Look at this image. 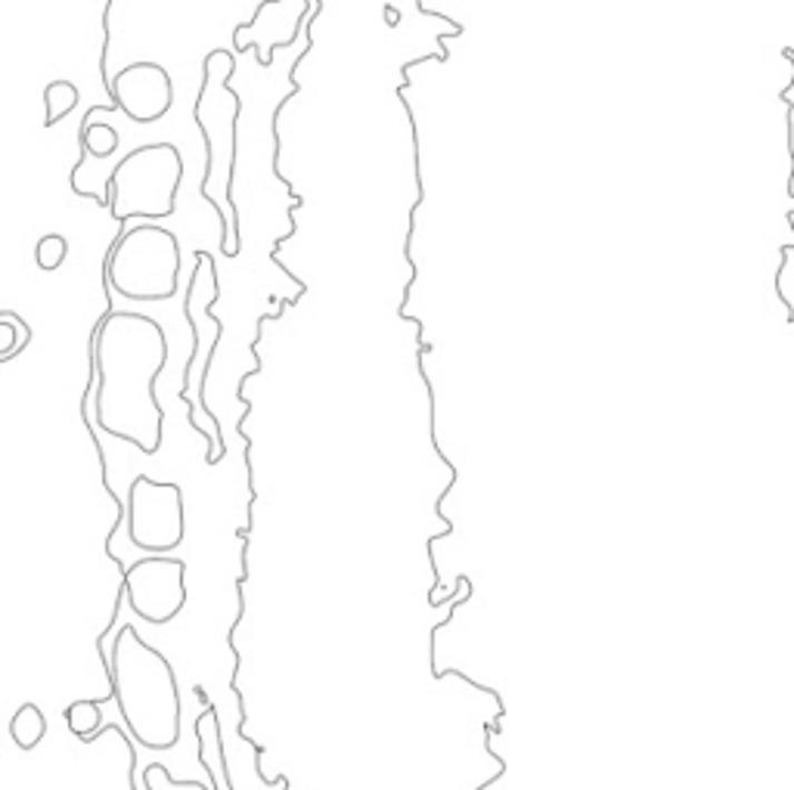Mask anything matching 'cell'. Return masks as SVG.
<instances>
[{
    "label": "cell",
    "mask_w": 794,
    "mask_h": 790,
    "mask_svg": "<svg viewBox=\"0 0 794 790\" xmlns=\"http://www.w3.org/2000/svg\"><path fill=\"white\" fill-rule=\"evenodd\" d=\"M112 106L134 125H156L174 109V78L159 62H130L112 78Z\"/></svg>",
    "instance_id": "obj_8"
},
{
    "label": "cell",
    "mask_w": 794,
    "mask_h": 790,
    "mask_svg": "<svg viewBox=\"0 0 794 790\" xmlns=\"http://www.w3.org/2000/svg\"><path fill=\"white\" fill-rule=\"evenodd\" d=\"M106 283L128 302H168L180 286V239L159 224L118 233L106 255Z\"/></svg>",
    "instance_id": "obj_3"
},
{
    "label": "cell",
    "mask_w": 794,
    "mask_h": 790,
    "mask_svg": "<svg viewBox=\"0 0 794 790\" xmlns=\"http://www.w3.org/2000/svg\"><path fill=\"white\" fill-rule=\"evenodd\" d=\"M788 224H792V230H794V211H792V215H788Z\"/></svg>",
    "instance_id": "obj_18"
},
{
    "label": "cell",
    "mask_w": 794,
    "mask_h": 790,
    "mask_svg": "<svg viewBox=\"0 0 794 790\" xmlns=\"http://www.w3.org/2000/svg\"><path fill=\"white\" fill-rule=\"evenodd\" d=\"M385 16H389V26H401V13H394V7H385Z\"/></svg>",
    "instance_id": "obj_17"
},
{
    "label": "cell",
    "mask_w": 794,
    "mask_h": 790,
    "mask_svg": "<svg viewBox=\"0 0 794 790\" xmlns=\"http://www.w3.org/2000/svg\"><path fill=\"white\" fill-rule=\"evenodd\" d=\"M81 102V90L69 78H57L43 87V128H53L59 121L72 116L75 106Z\"/></svg>",
    "instance_id": "obj_10"
},
{
    "label": "cell",
    "mask_w": 794,
    "mask_h": 790,
    "mask_svg": "<svg viewBox=\"0 0 794 790\" xmlns=\"http://www.w3.org/2000/svg\"><path fill=\"white\" fill-rule=\"evenodd\" d=\"M10 738L19 750H35L47 738V717L38 704H22L10 719Z\"/></svg>",
    "instance_id": "obj_11"
},
{
    "label": "cell",
    "mask_w": 794,
    "mask_h": 790,
    "mask_svg": "<svg viewBox=\"0 0 794 790\" xmlns=\"http://www.w3.org/2000/svg\"><path fill=\"white\" fill-rule=\"evenodd\" d=\"M776 292H780V302L788 310V323H794V245H782V264L780 276H776Z\"/></svg>",
    "instance_id": "obj_15"
},
{
    "label": "cell",
    "mask_w": 794,
    "mask_h": 790,
    "mask_svg": "<svg viewBox=\"0 0 794 790\" xmlns=\"http://www.w3.org/2000/svg\"><path fill=\"white\" fill-rule=\"evenodd\" d=\"M109 663V694L130 738L146 750H171L184 729L174 663L130 623L116 630Z\"/></svg>",
    "instance_id": "obj_2"
},
{
    "label": "cell",
    "mask_w": 794,
    "mask_h": 790,
    "mask_svg": "<svg viewBox=\"0 0 794 790\" xmlns=\"http://www.w3.org/2000/svg\"><path fill=\"white\" fill-rule=\"evenodd\" d=\"M128 536L149 555H168L187 536L184 487L137 474L128 487Z\"/></svg>",
    "instance_id": "obj_5"
},
{
    "label": "cell",
    "mask_w": 794,
    "mask_h": 790,
    "mask_svg": "<svg viewBox=\"0 0 794 790\" xmlns=\"http://www.w3.org/2000/svg\"><path fill=\"white\" fill-rule=\"evenodd\" d=\"M118 144H121V137H118V130L112 128V125H106V121H90V125H81L78 146H81V149H87V152H90V158L106 161V158L116 152Z\"/></svg>",
    "instance_id": "obj_12"
},
{
    "label": "cell",
    "mask_w": 794,
    "mask_h": 790,
    "mask_svg": "<svg viewBox=\"0 0 794 790\" xmlns=\"http://www.w3.org/2000/svg\"><path fill=\"white\" fill-rule=\"evenodd\" d=\"M144 788L146 790H217L205 781H180L168 772V766L161 762H149L144 769Z\"/></svg>",
    "instance_id": "obj_14"
},
{
    "label": "cell",
    "mask_w": 794,
    "mask_h": 790,
    "mask_svg": "<svg viewBox=\"0 0 794 790\" xmlns=\"http://www.w3.org/2000/svg\"><path fill=\"white\" fill-rule=\"evenodd\" d=\"M112 694L106 698H85V701H72L66 707V722H69V732L81 741V744H90L97 741L102 732V704L109 701Z\"/></svg>",
    "instance_id": "obj_9"
},
{
    "label": "cell",
    "mask_w": 794,
    "mask_h": 790,
    "mask_svg": "<svg viewBox=\"0 0 794 790\" xmlns=\"http://www.w3.org/2000/svg\"><path fill=\"white\" fill-rule=\"evenodd\" d=\"M311 10H317V3H311V0H264L255 10V19L239 22L233 29V43L243 41L248 34V41L236 47V53L255 50L261 69H271L274 50L298 43V34L311 22Z\"/></svg>",
    "instance_id": "obj_7"
},
{
    "label": "cell",
    "mask_w": 794,
    "mask_h": 790,
    "mask_svg": "<svg viewBox=\"0 0 794 790\" xmlns=\"http://www.w3.org/2000/svg\"><path fill=\"white\" fill-rule=\"evenodd\" d=\"M66 258H69V239L59 236V233H47V236H41L38 245H35V264H38V270H43V274L59 270V267L66 264Z\"/></svg>",
    "instance_id": "obj_13"
},
{
    "label": "cell",
    "mask_w": 794,
    "mask_h": 790,
    "mask_svg": "<svg viewBox=\"0 0 794 790\" xmlns=\"http://www.w3.org/2000/svg\"><path fill=\"white\" fill-rule=\"evenodd\" d=\"M180 184H184V152L177 146H137L116 161L109 217L116 224H128L130 217H144L146 224H159L177 211Z\"/></svg>",
    "instance_id": "obj_4"
},
{
    "label": "cell",
    "mask_w": 794,
    "mask_h": 790,
    "mask_svg": "<svg viewBox=\"0 0 794 790\" xmlns=\"http://www.w3.org/2000/svg\"><path fill=\"white\" fill-rule=\"evenodd\" d=\"M0 323L10 329V338H13L7 350H0V359L7 363V359H13L22 347L31 345V329L26 326V319H22L19 314H13V310H3V314H0Z\"/></svg>",
    "instance_id": "obj_16"
},
{
    "label": "cell",
    "mask_w": 794,
    "mask_h": 790,
    "mask_svg": "<svg viewBox=\"0 0 794 790\" xmlns=\"http://www.w3.org/2000/svg\"><path fill=\"white\" fill-rule=\"evenodd\" d=\"M130 611L149 623H171L187 604V561L174 555H146L121 574Z\"/></svg>",
    "instance_id": "obj_6"
},
{
    "label": "cell",
    "mask_w": 794,
    "mask_h": 790,
    "mask_svg": "<svg viewBox=\"0 0 794 790\" xmlns=\"http://www.w3.org/2000/svg\"><path fill=\"white\" fill-rule=\"evenodd\" d=\"M94 422L116 441L156 456L165 437V406L156 382L171 347L159 319L134 310H109L94 326Z\"/></svg>",
    "instance_id": "obj_1"
}]
</instances>
